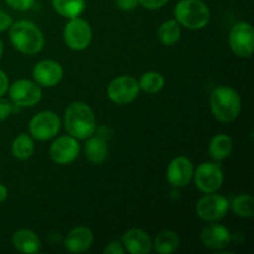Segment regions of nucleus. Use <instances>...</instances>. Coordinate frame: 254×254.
Masks as SVG:
<instances>
[{"label": "nucleus", "instance_id": "1", "mask_svg": "<svg viewBox=\"0 0 254 254\" xmlns=\"http://www.w3.org/2000/svg\"><path fill=\"white\" fill-rule=\"evenodd\" d=\"M64 123L67 133L78 140H86L96 131V117L84 102H73L67 107Z\"/></svg>", "mask_w": 254, "mask_h": 254}, {"label": "nucleus", "instance_id": "2", "mask_svg": "<svg viewBox=\"0 0 254 254\" xmlns=\"http://www.w3.org/2000/svg\"><path fill=\"white\" fill-rule=\"evenodd\" d=\"M12 46L24 55H36L44 49L45 37L39 26L29 20H17L9 27Z\"/></svg>", "mask_w": 254, "mask_h": 254}, {"label": "nucleus", "instance_id": "3", "mask_svg": "<svg viewBox=\"0 0 254 254\" xmlns=\"http://www.w3.org/2000/svg\"><path fill=\"white\" fill-rule=\"evenodd\" d=\"M210 107L217 121L222 123H232L240 116L242 99L232 87L218 86L211 93Z\"/></svg>", "mask_w": 254, "mask_h": 254}, {"label": "nucleus", "instance_id": "4", "mask_svg": "<svg viewBox=\"0 0 254 254\" xmlns=\"http://www.w3.org/2000/svg\"><path fill=\"white\" fill-rule=\"evenodd\" d=\"M175 20L189 30H201L208 24L211 12L202 0H179L174 9Z\"/></svg>", "mask_w": 254, "mask_h": 254}, {"label": "nucleus", "instance_id": "5", "mask_svg": "<svg viewBox=\"0 0 254 254\" xmlns=\"http://www.w3.org/2000/svg\"><path fill=\"white\" fill-rule=\"evenodd\" d=\"M193 178L201 192L210 193L220 190L225 181V174L218 161H206L193 170Z\"/></svg>", "mask_w": 254, "mask_h": 254}, {"label": "nucleus", "instance_id": "6", "mask_svg": "<svg viewBox=\"0 0 254 254\" xmlns=\"http://www.w3.org/2000/svg\"><path fill=\"white\" fill-rule=\"evenodd\" d=\"M230 211V201L227 197L210 192L203 195L196 203V213L206 222H217L223 220Z\"/></svg>", "mask_w": 254, "mask_h": 254}, {"label": "nucleus", "instance_id": "7", "mask_svg": "<svg viewBox=\"0 0 254 254\" xmlns=\"http://www.w3.org/2000/svg\"><path fill=\"white\" fill-rule=\"evenodd\" d=\"M92 27L87 20L82 17H72L64 29V40L73 51H83L92 41Z\"/></svg>", "mask_w": 254, "mask_h": 254}, {"label": "nucleus", "instance_id": "8", "mask_svg": "<svg viewBox=\"0 0 254 254\" xmlns=\"http://www.w3.org/2000/svg\"><path fill=\"white\" fill-rule=\"evenodd\" d=\"M228 44L235 55L242 59H250L254 51V30L247 21L235 24L228 35Z\"/></svg>", "mask_w": 254, "mask_h": 254}, {"label": "nucleus", "instance_id": "9", "mask_svg": "<svg viewBox=\"0 0 254 254\" xmlns=\"http://www.w3.org/2000/svg\"><path fill=\"white\" fill-rule=\"evenodd\" d=\"M61 128V119L55 112L42 111L31 118L29 123V133L34 139L46 141L56 136Z\"/></svg>", "mask_w": 254, "mask_h": 254}, {"label": "nucleus", "instance_id": "10", "mask_svg": "<svg viewBox=\"0 0 254 254\" xmlns=\"http://www.w3.org/2000/svg\"><path fill=\"white\" fill-rule=\"evenodd\" d=\"M7 92L10 101L17 108L34 107L39 103L42 97V91L39 84L30 79H17L10 84Z\"/></svg>", "mask_w": 254, "mask_h": 254}, {"label": "nucleus", "instance_id": "11", "mask_svg": "<svg viewBox=\"0 0 254 254\" xmlns=\"http://www.w3.org/2000/svg\"><path fill=\"white\" fill-rule=\"evenodd\" d=\"M139 92H140V88H139L138 81L131 76L116 77L107 87L108 98L119 106L129 104L135 101Z\"/></svg>", "mask_w": 254, "mask_h": 254}, {"label": "nucleus", "instance_id": "12", "mask_svg": "<svg viewBox=\"0 0 254 254\" xmlns=\"http://www.w3.org/2000/svg\"><path fill=\"white\" fill-rule=\"evenodd\" d=\"M81 146L78 139L72 135H62L57 138L50 146V158L60 165L71 164L78 158Z\"/></svg>", "mask_w": 254, "mask_h": 254}, {"label": "nucleus", "instance_id": "13", "mask_svg": "<svg viewBox=\"0 0 254 254\" xmlns=\"http://www.w3.org/2000/svg\"><path fill=\"white\" fill-rule=\"evenodd\" d=\"M193 178V164L186 156H176L169 163L166 179L173 188L183 189L190 184Z\"/></svg>", "mask_w": 254, "mask_h": 254}, {"label": "nucleus", "instance_id": "14", "mask_svg": "<svg viewBox=\"0 0 254 254\" xmlns=\"http://www.w3.org/2000/svg\"><path fill=\"white\" fill-rule=\"evenodd\" d=\"M34 81L42 87H55L64 78V68L54 60H42L32 69Z\"/></svg>", "mask_w": 254, "mask_h": 254}, {"label": "nucleus", "instance_id": "15", "mask_svg": "<svg viewBox=\"0 0 254 254\" xmlns=\"http://www.w3.org/2000/svg\"><path fill=\"white\" fill-rule=\"evenodd\" d=\"M201 242L203 246L213 251L225 250L232 241V233L223 225L210 222L201 231Z\"/></svg>", "mask_w": 254, "mask_h": 254}, {"label": "nucleus", "instance_id": "16", "mask_svg": "<svg viewBox=\"0 0 254 254\" xmlns=\"http://www.w3.org/2000/svg\"><path fill=\"white\" fill-rule=\"evenodd\" d=\"M124 250L130 254H149L153 251V241L145 231L130 228L122 237Z\"/></svg>", "mask_w": 254, "mask_h": 254}, {"label": "nucleus", "instance_id": "17", "mask_svg": "<svg viewBox=\"0 0 254 254\" xmlns=\"http://www.w3.org/2000/svg\"><path fill=\"white\" fill-rule=\"evenodd\" d=\"M94 241L93 232L88 227L78 226L68 232L64 238V247L71 253H83L92 247Z\"/></svg>", "mask_w": 254, "mask_h": 254}, {"label": "nucleus", "instance_id": "18", "mask_svg": "<svg viewBox=\"0 0 254 254\" xmlns=\"http://www.w3.org/2000/svg\"><path fill=\"white\" fill-rule=\"evenodd\" d=\"M11 243L17 252L25 254L37 253L41 248V241L39 236L34 231L26 230V228L16 231L12 235Z\"/></svg>", "mask_w": 254, "mask_h": 254}, {"label": "nucleus", "instance_id": "19", "mask_svg": "<svg viewBox=\"0 0 254 254\" xmlns=\"http://www.w3.org/2000/svg\"><path fill=\"white\" fill-rule=\"evenodd\" d=\"M86 158L92 164H102L108 156V144L101 135H91L87 138L84 146Z\"/></svg>", "mask_w": 254, "mask_h": 254}, {"label": "nucleus", "instance_id": "20", "mask_svg": "<svg viewBox=\"0 0 254 254\" xmlns=\"http://www.w3.org/2000/svg\"><path fill=\"white\" fill-rule=\"evenodd\" d=\"M233 151V140L227 134H217L208 144V154L213 161H222L227 159Z\"/></svg>", "mask_w": 254, "mask_h": 254}, {"label": "nucleus", "instance_id": "21", "mask_svg": "<svg viewBox=\"0 0 254 254\" xmlns=\"http://www.w3.org/2000/svg\"><path fill=\"white\" fill-rule=\"evenodd\" d=\"M180 247V237L170 230L161 231L153 242V250L159 254H171Z\"/></svg>", "mask_w": 254, "mask_h": 254}, {"label": "nucleus", "instance_id": "22", "mask_svg": "<svg viewBox=\"0 0 254 254\" xmlns=\"http://www.w3.org/2000/svg\"><path fill=\"white\" fill-rule=\"evenodd\" d=\"M35 150L34 138L30 134H19L12 140L11 154L17 160H27L32 156Z\"/></svg>", "mask_w": 254, "mask_h": 254}, {"label": "nucleus", "instance_id": "23", "mask_svg": "<svg viewBox=\"0 0 254 254\" xmlns=\"http://www.w3.org/2000/svg\"><path fill=\"white\" fill-rule=\"evenodd\" d=\"M52 7L61 16L77 17L86 9V0H51Z\"/></svg>", "mask_w": 254, "mask_h": 254}, {"label": "nucleus", "instance_id": "24", "mask_svg": "<svg viewBox=\"0 0 254 254\" xmlns=\"http://www.w3.org/2000/svg\"><path fill=\"white\" fill-rule=\"evenodd\" d=\"M181 25L175 19H170L164 21L159 26L158 37L160 42L165 46H171L180 40Z\"/></svg>", "mask_w": 254, "mask_h": 254}, {"label": "nucleus", "instance_id": "25", "mask_svg": "<svg viewBox=\"0 0 254 254\" xmlns=\"http://www.w3.org/2000/svg\"><path fill=\"white\" fill-rule=\"evenodd\" d=\"M140 91L148 94H155L160 92L165 86V78L156 71H149L144 73L138 81Z\"/></svg>", "mask_w": 254, "mask_h": 254}, {"label": "nucleus", "instance_id": "26", "mask_svg": "<svg viewBox=\"0 0 254 254\" xmlns=\"http://www.w3.org/2000/svg\"><path fill=\"white\" fill-rule=\"evenodd\" d=\"M230 208L241 218H252L254 216V198L250 193L236 196L230 202Z\"/></svg>", "mask_w": 254, "mask_h": 254}, {"label": "nucleus", "instance_id": "27", "mask_svg": "<svg viewBox=\"0 0 254 254\" xmlns=\"http://www.w3.org/2000/svg\"><path fill=\"white\" fill-rule=\"evenodd\" d=\"M15 108H17V107L14 106L11 101L0 97V122L6 121L11 116L12 112H15Z\"/></svg>", "mask_w": 254, "mask_h": 254}, {"label": "nucleus", "instance_id": "28", "mask_svg": "<svg viewBox=\"0 0 254 254\" xmlns=\"http://www.w3.org/2000/svg\"><path fill=\"white\" fill-rule=\"evenodd\" d=\"M5 2L11 9L17 10V11H26L34 6L35 0H5Z\"/></svg>", "mask_w": 254, "mask_h": 254}, {"label": "nucleus", "instance_id": "29", "mask_svg": "<svg viewBox=\"0 0 254 254\" xmlns=\"http://www.w3.org/2000/svg\"><path fill=\"white\" fill-rule=\"evenodd\" d=\"M169 0H139V5L144 6L148 10H158L165 6Z\"/></svg>", "mask_w": 254, "mask_h": 254}, {"label": "nucleus", "instance_id": "30", "mask_svg": "<svg viewBox=\"0 0 254 254\" xmlns=\"http://www.w3.org/2000/svg\"><path fill=\"white\" fill-rule=\"evenodd\" d=\"M116 5L123 11H130L138 6L139 0H116Z\"/></svg>", "mask_w": 254, "mask_h": 254}, {"label": "nucleus", "instance_id": "31", "mask_svg": "<svg viewBox=\"0 0 254 254\" xmlns=\"http://www.w3.org/2000/svg\"><path fill=\"white\" fill-rule=\"evenodd\" d=\"M126 252L123 245L121 242H117V241H112L106 248H104V253L106 254H123Z\"/></svg>", "mask_w": 254, "mask_h": 254}, {"label": "nucleus", "instance_id": "32", "mask_svg": "<svg viewBox=\"0 0 254 254\" xmlns=\"http://www.w3.org/2000/svg\"><path fill=\"white\" fill-rule=\"evenodd\" d=\"M12 24V19L7 12L4 10H0V32L9 30L10 25Z\"/></svg>", "mask_w": 254, "mask_h": 254}, {"label": "nucleus", "instance_id": "33", "mask_svg": "<svg viewBox=\"0 0 254 254\" xmlns=\"http://www.w3.org/2000/svg\"><path fill=\"white\" fill-rule=\"evenodd\" d=\"M9 77H7V74L5 73L2 69H0V97L5 96L7 92V89H9Z\"/></svg>", "mask_w": 254, "mask_h": 254}, {"label": "nucleus", "instance_id": "34", "mask_svg": "<svg viewBox=\"0 0 254 254\" xmlns=\"http://www.w3.org/2000/svg\"><path fill=\"white\" fill-rule=\"evenodd\" d=\"M7 193H9V191H7L6 186H5L4 184H0V203H2L6 200Z\"/></svg>", "mask_w": 254, "mask_h": 254}, {"label": "nucleus", "instance_id": "35", "mask_svg": "<svg viewBox=\"0 0 254 254\" xmlns=\"http://www.w3.org/2000/svg\"><path fill=\"white\" fill-rule=\"evenodd\" d=\"M2 52H4V44H2L1 39H0V59H1L2 56Z\"/></svg>", "mask_w": 254, "mask_h": 254}]
</instances>
